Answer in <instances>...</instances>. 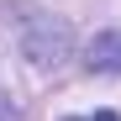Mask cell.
Returning <instances> with one entry per match:
<instances>
[{
    "mask_svg": "<svg viewBox=\"0 0 121 121\" xmlns=\"http://www.w3.org/2000/svg\"><path fill=\"white\" fill-rule=\"evenodd\" d=\"M69 121H79V116H69ZM84 121H116L111 111H100V116H84Z\"/></svg>",
    "mask_w": 121,
    "mask_h": 121,
    "instance_id": "cell-3",
    "label": "cell"
},
{
    "mask_svg": "<svg viewBox=\"0 0 121 121\" xmlns=\"http://www.w3.org/2000/svg\"><path fill=\"white\" fill-rule=\"evenodd\" d=\"M0 121H21V105H16L5 90H0Z\"/></svg>",
    "mask_w": 121,
    "mask_h": 121,
    "instance_id": "cell-2",
    "label": "cell"
},
{
    "mask_svg": "<svg viewBox=\"0 0 121 121\" xmlns=\"http://www.w3.org/2000/svg\"><path fill=\"white\" fill-rule=\"evenodd\" d=\"M84 69L95 74H121V32H100L84 48Z\"/></svg>",
    "mask_w": 121,
    "mask_h": 121,
    "instance_id": "cell-1",
    "label": "cell"
}]
</instances>
